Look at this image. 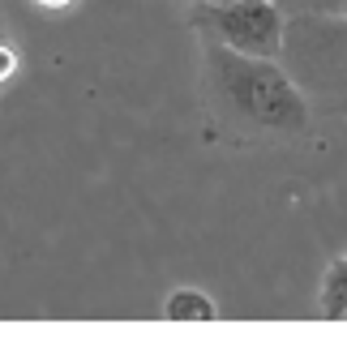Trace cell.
<instances>
[{
    "mask_svg": "<svg viewBox=\"0 0 347 351\" xmlns=\"http://www.w3.org/2000/svg\"><path fill=\"white\" fill-rule=\"evenodd\" d=\"M202 90L215 125L236 137H304L313 125V108L283 60L215 39H202Z\"/></svg>",
    "mask_w": 347,
    "mask_h": 351,
    "instance_id": "6da1fadb",
    "label": "cell"
},
{
    "mask_svg": "<svg viewBox=\"0 0 347 351\" xmlns=\"http://www.w3.org/2000/svg\"><path fill=\"white\" fill-rule=\"evenodd\" d=\"M313 116L347 120V17H287L283 56Z\"/></svg>",
    "mask_w": 347,
    "mask_h": 351,
    "instance_id": "7a4b0ae2",
    "label": "cell"
},
{
    "mask_svg": "<svg viewBox=\"0 0 347 351\" xmlns=\"http://www.w3.org/2000/svg\"><path fill=\"white\" fill-rule=\"evenodd\" d=\"M193 26L202 39H215L223 47L249 51V56H283L287 13L279 0H223V5H193Z\"/></svg>",
    "mask_w": 347,
    "mask_h": 351,
    "instance_id": "3957f363",
    "label": "cell"
},
{
    "mask_svg": "<svg viewBox=\"0 0 347 351\" xmlns=\"http://www.w3.org/2000/svg\"><path fill=\"white\" fill-rule=\"evenodd\" d=\"M163 317L167 322H219V304L202 287H176L163 300Z\"/></svg>",
    "mask_w": 347,
    "mask_h": 351,
    "instance_id": "277c9868",
    "label": "cell"
},
{
    "mask_svg": "<svg viewBox=\"0 0 347 351\" xmlns=\"http://www.w3.org/2000/svg\"><path fill=\"white\" fill-rule=\"evenodd\" d=\"M318 313L326 322H343L347 317V253L335 257L322 274V287H318Z\"/></svg>",
    "mask_w": 347,
    "mask_h": 351,
    "instance_id": "5b68a950",
    "label": "cell"
},
{
    "mask_svg": "<svg viewBox=\"0 0 347 351\" xmlns=\"http://www.w3.org/2000/svg\"><path fill=\"white\" fill-rule=\"evenodd\" d=\"M287 17H347V0H279Z\"/></svg>",
    "mask_w": 347,
    "mask_h": 351,
    "instance_id": "8992f818",
    "label": "cell"
},
{
    "mask_svg": "<svg viewBox=\"0 0 347 351\" xmlns=\"http://www.w3.org/2000/svg\"><path fill=\"white\" fill-rule=\"evenodd\" d=\"M13 64H17V51L5 43V17H0V86H5V77L13 73Z\"/></svg>",
    "mask_w": 347,
    "mask_h": 351,
    "instance_id": "52a82bcc",
    "label": "cell"
},
{
    "mask_svg": "<svg viewBox=\"0 0 347 351\" xmlns=\"http://www.w3.org/2000/svg\"><path fill=\"white\" fill-rule=\"evenodd\" d=\"M39 5H47V9H60V5H69V0H39Z\"/></svg>",
    "mask_w": 347,
    "mask_h": 351,
    "instance_id": "ba28073f",
    "label": "cell"
},
{
    "mask_svg": "<svg viewBox=\"0 0 347 351\" xmlns=\"http://www.w3.org/2000/svg\"><path fill=\"white\" fill-rule=\"evenodd\" d=\"M189 5H223V0H189Z\"/></svg>",
    "mask_w": 347,
    "mask_h": 351,
    "instance_id": "9c48e42d",
    "label": "cell"
}]
</instances>
